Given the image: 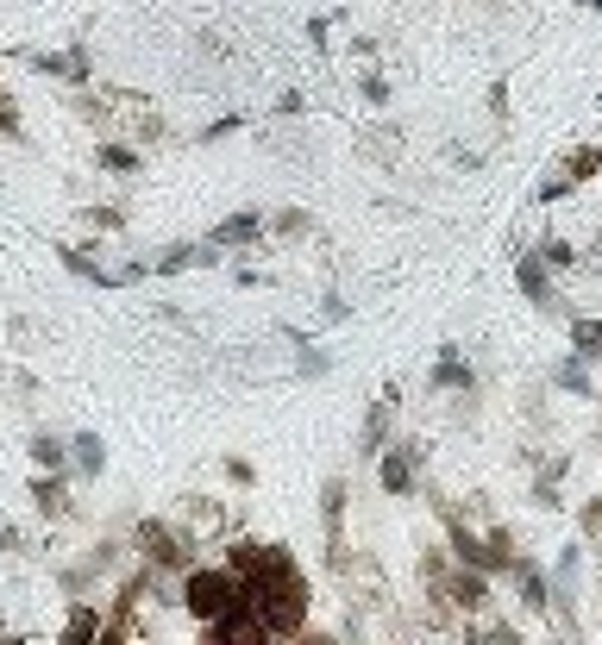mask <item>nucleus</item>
<instances>
[{"label":"nucleus","mask_w":602,"mask_h":645,"mask_svg":"<svg viewBox=\"0 0 602 645\" xmlns=\"http://www.w3.org/2000/svg\"><path fill=\"white\" fill-rule=\"evenodd\" d=\"M182 608H189L201 627H214V620H226L233 608H245V583L226 564H195L189 577H182Z\"/></svg>","instance_id":"obj_1"},{"label":"nucleus","mask_w":602,"mask_h":645,"mask_svg":"<svg viewBox=\"0 0 602 645\" xmlns=\"http://www.w3.org/2000/svg\"><path fill=\"white\" fill-rule=\"evenodd\" d=\"M421 470H427V445H414V439H396L377 458V483L389 501H414L421 495Z\"/></svg>","instance_id":"obj_2"},{"label":"nucleus","mask_w":602,"mask_h":645,"mask_svg":"<svg viewBox=\"0 0 602 645\" xmlns=\"http://www.w3.org/2000/svg\"><path fill=\"white\" fill-rule=\"evenodd\" d=\"M138 552H145V564L151 570H182L189 577V539H182L170 520H138Z\"/></svg>","instance_id":"obj_3"},{"label":"nucleus","mask_w":602,"mask_h":645,"mask_svg":"<svg viewBox=\"0 0 602 645\" xmlns=\"http://www.w3.org/2000/svg\"><path fill=\"white\" fill-rule=\"evenodd\" d=\"M345 501H352L345 476H327V489H320V527H327V564L339 577H345Z\"/></svg>","instance_id":"obj_4"},{"label":"nucleus","mask_w":602,"mask_h":645,"mask_svg":"<svg viewBox=\"0 0 602 645\" xmlns=\"http://www.w3.org/2000/svg\"><path fill=\"white\" fill-rule=\"evenodd\" d=\"M396 401H402L396 382L383 389V401H370V414H364L358 439H352V458H383V451H389V420H396Z\"/></svg>","instance_id":"obj_5"},{"label":"nucleus","mask_w":602,"mask_h":645,"mask_svg":"<svg viewBox=\"0 0 602 645\" xmlns=\"http://www.w3.org/2000/svg\"><path fill=\"white\" fill-rule=\"evenodd\" d=\"M515 289H521L527 301H534L540 314H565V295L552 289V270L540 264L534 251H521V257H515Z\"/></svg>","instance_id":"obj_6"},{"label":"nucleus","mask_w":602,"mask_h":645,"mask_svg":"<svg viewBox=\"0 0 602 645\" xmlns=\"http://www.w3.org/2000/svg\"><path fill=\"white\" fill-rule=\"evenodd\" d=\"M264 226L270 220L258 207H239V213H226V220L207 232V245H214V251H245V245H258V238H264Z\"/></svg>","instance_id":"obj_7"},{"label":"nucleus","mask_w":602,"mask_h":645,"mask_svg":"<svg viewBox=\"0 0 602 645\" xmlns=\"http://www.w3.org/2000/svg\"><path fill=\"white\" fill-rule=\"evenodd\" d=\"M508 577H515V595H521V608H527V614H552V577H546V564H540V558H527V552H521Z\"/></svg>","instance_id":"obj_8"},{"label":"nucleus","mask_w":602,"mask_h":645,"mask_svg":"<svg viewBox=\"0 0 602 645\" xmlns=\"http://www.w3.org/2000/svg\"><path fill=\"white\" fill-rule=\"evenodd\" d=\"M427 382H433L439 395H477V370H471V357H465V351H452V345L433 357V376H427Z\"/></svg>","instance_id":"obj_9"},{"label":"nucleus","mask_w":602,"mask_h":645,"mask_svg":"<svg viewBox=\"0 0 602 645\" xmlns=\"http://www.w3.org/2000/svg\"><path fill=\"white\" fill-rule=\"evenodd\" d=\"M207 645H270V627L251 608H233L226 620H214L207 627Z\"/></svg>","instance_id":"obj_10"},{"label":"nucleus","mask_w":602,"mask_h":645,"mask_svg":"<svg viewBox=\"0 0 602 645\" xmlns=\"http://www.w3.org/2000/svg\"><path fill=\"white\" fill-rule=\"evenodd\" d=\"M439 602H452L458 614H483V608H490V577H477V570H458V564H452L446 595H439Z\"/></svg>","instance_id":"obj_11"},{"label":"nucleus","mask_w":602,"mask_h":645,"mask_svg":"<svg viewBox=\"0 0 602 645\" xmlns=\"http://www.w3.org/2000/svg\"><path fill=\"white\" fill-rule=\"evenodd\" d=\"M195 264H201V270H214V264H220V251H214V245H189V238H182V245H164V257H151V270H157V276L195 270Z\"/></svg>","instance_id":"obj_12"},{"label":"nucleus","mask_w":602,"mask_h":645,"mask_svg":"<svg viewBox=\"0 0 602 645\" xmlns=\"http://www.w3.org/2000/svg\"><path fill=\"white\" fill-rule=\"evenodd\" d=\"M107 627H101V608H88V602H76L69 608V620H63V639L57 645H95Z\"/></svg>","instance_id":"obj_13"},{"label":"nucleus","mask_w":602,"mask_h":645,"mask_svg":"<svg viewBox=\"0 0 602 645\" xmlns=\"http://www.w3.org/2000/svg\"><path fill=\"white\" fill-rule=\"evenodd\" d=\"M571 357H584V364L602 357V314H571Z\"/></svg>","instance_id":"obj_14"},{"label":"nucleus","mask_w":602,"mask_h":645,"mask_svg":"<svg viewBox=\"0 0 602 645\" xmlns=\"http://www.w3.org/2000/svg\"><path fill=\"white\" fill-rule=\"evenodd\" d=\"M552 389L596 401V382H590V370H584V357H559V364H552Z\"/></svg>","instance_id":"obj_15"},{"label":"nucleus","mask_w":602,"mask_h":645,"mask_svg":"<svg viewBox=\"0 0 602 645\" xmlns=\"http://www.w3.org/2000/svg\"><path fill=\"white\" fill-rule=\"evenodd\" d=\"M32 69H44V76H69V82H82V76H88V57H82V51H32Z\"/></svg>","instance_id":"obj_16"},{"label":"nucleus","mask_w":602,"mask_h":645,"mask_svg":"<svg viewBox=\"0 0 602 645\" xmlns=\"http://www.w3.org/2000/svg\"><path fill=\"white\" fill-rule=\"evenodd\" d=\"M69 464H76L82 476H101L107 470V445L95 433H76V439H69Z\"/></svg>","instance_id":"obj_17"},{"label":"nucleus","mask_w":602,"mask_h":645,"mask_svg":"<svg viewBox=\"0 0 602 645\" xmlns=\"http://www.w3.org/2000/svg\"><path fill=\"white\" fill-rule=\"evenodd\" d=\"M32 464H38L44 476H63V470H69V445L51 439V433H38V439H32Z\"/></svg>","instance_id":"obj_18"},{"label":"nucleus","mask_w":602,"mask_h":645,"mask_svg":"<svg viewBox=\"0 0 602 645\" xmlns=\"http://www.w3.org/2000/svg\"><path fill=\"white\" fill-rule=\"evenodd\" d=\"M534 257H540L546 270H577V245H571V238H559V232H546L540 245H534Z\"/></svg>","instance_id":"obj_19"},{"label":"nucleus","mask_w":602,"mask_h":645,"mask_svg":"<svg viewBox=\"0 0 602 645\" xmlns=\"http://www.w3.org/2000/svg\"><path fill=\"white\" fill-rule=\"evenodd\" d=\"M559 170H565V176H571L577 188H584V182H590V176L602 170V145H577V151H571V157L559 163Z\"/></svg>","instance_id":"obj_20"},{"label":"nucleus","mask_w":602,"mask_h":645,"mask_svg":"<svg viewBox=\"0 0 602 645\" xmlns=\"http://www.w3.org/2000/svg\"><path fill=\"white\" fill-rule=\"evenodd\" d=\"M458 645H521V633L508 627V620H477V627L458 639Z\"/></svg>","instance_id":"obj_21"},{"label":"nucleus","mask_w":602,"mask_h":645,"mask_svg":"<svg viewBox=\"0 0 602 645\" xmlns=\"http://www.w3.org/2000/svg\"><path fill=\"white\" fill-rule=\"evenodd\" d=\"M270 232H276V238H308V232H314V213H308V207H283V213L270 220Z\"/></svg>","instance_id":"obj_22"},{"label":"nucleus","mask_w":602,"mask_h":645,"mask_svg":"<svg viewBox=\"0 0 602 645\" xmlns=\"http://www.w3.org/2000/svg\"><path fill=\"white\" fill-rule=\"evenodd\" d=\"M295 376H308V382L333 376V351H320V345H301V357H295Z\"/></svg>","instance_id":"obj_23"},{"label":"nucleus","mask_w":602,"mask_h":645,"mask_svg":"<svg viewBox=\"0 0 602 645\" xmlns=\"http://www.w3.org/2000/svg\"><path fill=\"white\" fill-rule=\"evenodd\" d=\"M32 501H38L44 514H63V508H69V495H63V476H38V483H32Z\"/></svg>","instance_id":"obj_24"},{"label":"nucleus","mask_w":602,"mask_h":645,"mask_svg":"<svg viewBox=\"0 0 602 645\" xmlns=\"http://www.w3.org/2000/svg\"><path fill=\"white\" fill-rule=\"evenodd\" d=\"M565 195H577V182H571L565 170H546V176H540V188H534V201H540V207H552V201H565Z\"/></svg>","instance_id":"obj_25"},{"label":"nucleus","mask_w":602,"mask_h":645,"mask_svg":"<svg viewBox=\"0 0 602 645\" xmlns=\"http://www.w3.org/2000/svg\"><path fill=\"white\" fill-rule=\"evenodd\" d=\"M101 170L132 176V170H138V151H132V145H101Z\"/></svg>","instance_id":"obj_26"},{"label":"nucleus","mask_w":602,"mask_h":645,"mask_svg":"<svg viewBox=\"0 0 602 645\" xmlns=\"http://www.w3.org/2000/svg\"><path fill=\"white\" fill-rule=\"evenodd\" d=\"M577 527H584V539H596V533H602V489H596V495L584 501V514H577Z\"/></svg>","instance_id":"obj_27"},{"label":"nucleus","mask_w":602,"mask_h":645,"mask_svg":"<svg viewBox=\"0 0 602 645\" xmlns=\"http://www.w3.org/2000/svg\"><path fill=\"white\" fill-rule=\"evenodd\" d=\"M226 483H233V489H251V483H258V470H251V458H226Z\"/></svg>","instance_id":"obj_28"},{"label":"nucleus","mask_w":602,"mask_h":645,"mask_svg":"<svg viewBox=\"0 0 602 645\" xmlns=\"http://www.w3.org/2000/svg\"><path fill=\"white\" fill-rule=\"evenodd\" d=\"M239 126H245V119H239V113H226V119H214V126L201 132V145H220V138H233Z\"/></svg>","instance_id":"obj_29"},{"label":"nucleus","mask_w":602,"mask_h":645,"mask_svg":"<svg viewBox=\"0 0 602 645\" xmlns=\"http://www.w3.org/2000/svg\"><path fill=\"white\" fill-rule=\"evenodd\" d=\"M0 138H19V107H13V94H0Z\"/></svg>","instance_id":"obj_30"},{"label":"nucleus","mask_w":602,"mask_h":645,"mask_svg":"<svg viewBox=\"0 0 602 645\" xmlns=\"http://www.w3.org/2000/svg\"><path fill=\"white\" fill-rule=\"evenodd\" d=\"M301 107H308V94H301V88H283V94H276V113H283V119H295Z\"/></svg>","instance_id":"obj_31"},{"label":"nucleus","mask_w":602,"mask_h":645,"mask_svg":"<svg viewBox=\"0 0 602 645\" xmlns=\"http://www.w3.org/2000/svg\"><path fill=\"white\" fill-rule=\"evenodd\" d=\"M364 101L370 107H389V76H364Z\"/></svg>","instance_id":"obj_32"},{"label":"nucleus","mask_w":602,"mask_h":645,"mask_svg":"<svg viewBox=\"0 0 602 645\" xmlns=\"http://www.w3.org/2000/svg\"><path fill=\"white\" fill-rule=\"evenodd\" d=\"M320 320H327V326H345V320H352V307H345L339 295H327V307H320Z\"/></svg>","instance_id":"obj_33"},{"label":"nucleus","mask_w":602,"mask_h":645,"mask_svg":"<svg viewBox=\"0 0 602 645\" xmlns=\"http://www.w3.org/2000/svg\"><path fill=\"white\" fill-rule=\"evenodd\" d=\"M88 220H95V226H126V213H120V207H95Z\"/></svg>","instance_id":"obj_34"},{"label":"nucleus","mask_w":602,"mask_h":645,"mask_svg":"<svg viewBox=\"0 0 602 645\" xmlns=\"http://www.w3.org/2000/svg\"><path fill=\"white\" fill-rule=\"evenodd\" d=\"M95 645H126V633H120V627H107V633H101Z\"/></svg>","instance_id":"obj_35"},{"label":"nucleus","mask_w":602,"mask_h":645,"mask_svg":"<svg viewBox=\"0 0 602 645\" xmlns=\"http://www.w3.org/2000/svg\"><path fill=\"white\" fill-rule=\"evenodd\" d=\"M13 545H19V533H13V527H0V552H13Z\"/></svg>","instance_id":"obj_36"},{"label":"nucleus","mask_w":602,"mask_h":645,"mask_svg":"<svg viewBox=\"0 0 602 645\" xmlns=\"http://www.w3.org/2000/svg\"><path fill=\"white\" fill-rule=\"evenodd\" d=\"M596 401H602V389H596Z\"/></svg>","instance_id":"obj_37"}]
</instances>
